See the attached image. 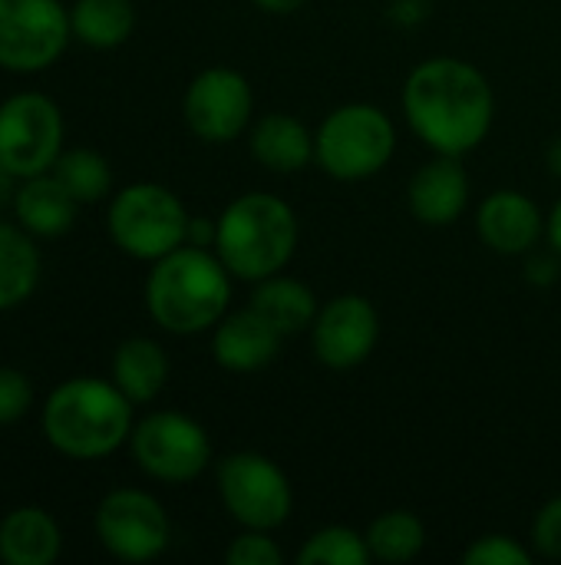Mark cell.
I'll return each mask as SVG.
<instances>
[{"label": "cell", "mask_w": 561, "mask_h": 565, "mask_svg": "<svg viewBox=\"0 0 561 565\" xmlns=\"http://www.w3.org/2000/svg\"><path fill=\"white\" fill-rule=\"evenodd\" d=\"M403 116L410 132L443 156H466L486 142L496 93L479 66L460 56H430L407 73Z\"/></svg>", "instance_id": "cell-1"}, {"label": "cell", "mask_w": 561, "mask_h": 565, "mask_svg": "<svg viewBox=\"0 0 561 565\" xmlns=\"http://www.w3.org/2000/svg\"><path fill=\"white\" fill-rule=\"evenodd\" d=\"M231 281V271L212 248L182 245L152 262L145 278L149 318L175 338L205 334L228 315Z\"/></svg>", "instance_id": "cell-2"}, {"label": "cell", "mask_w": 561, "mask_h": 565, "mask_svg": "<svg viewBox=\"0 0 561 565\" xmlns=\"http://www.w3.org/2000/svg\"><path fill=\"white\" fill-rule=\"evenodd\" d=\"M132 407L112 377H69L43 404V437L69 460H103L129 444Z\"/></svg>", "instance_id": "cell-3"}, {"label": "cell", "mask_w": 561, "mask_h": 565, "mask_svg": "<svg viewBox=\"0 0 561 565\" xmlns=\"http://www.w3.org/2000/svg\"><path fill=\"white\" fill-rule=\"evenodd\" d=\"M298 212L271 192H245L218 215L215 255L235 281H265L284 271L298 252Z\"/></svg>", "instance_id": "cell-4"}, {"label": "cell", "mask_w": 561, "mask_h": 565, "mask_svg": "<svg viewBox=\"0 0 561 565\" xmlns=\"http://www.w3.org/2000/svg\"><path fill=\"white\" fill-rule=\"evenodd\" d=\"M397 152V126L374 103H344L314 129V162L337 182L380 175Z\"/></svg>", "instance_id": "cell-5"}, {"label": "cell", "mask_w": 561, "mask_h": 565, "mask_svg": "<svg viewBox=\"0 0 561 565\" xmlns=\"http://www.w3.org/2000/svg\"><path fill=\"white\" fill-rule=\"evenodd\" d=\"M188 209L159 182H132L109 202L106 228L112 245L136 262H159L188 238Z\"/></svg>", "instance_id": "cell-6"}, {"label": "cell", "mask_w": 561, "mask_h": 565, "mask_svg": "<svg viewBox=\"0 0 561 565\" xmlns=\"http://www.w3.org/2000/svg\"><path fill=\"white\" fill-rule=\"evenodd\" d=\"M215 483L225 513L241 530L274 533L294 510V487L288 473L258 450H238L218 460Z\"/></svg>", "instance_id": "cell-7"}, {"label": "cell", "mask_w": 561, "mask_h": 565, "mask_svg": "<svg viewBox=\"0 0 561 565\" xmlns=\"http://www.w3.org/2000/svg\"><path fill=\"white\" fill-rule=\"evenodd\" d=\"M136 467L159 483H192L212 467L208 430L179 411H155L129 434Z\"/></svg>", "instance_id": "cell-8"}, {"label": "cell", "mask_w": 561, "mask_h": 565, "mask_svg": "<svg viewBox=\"0 0 561 565\" xmlns=\"http://www.w3.org/2000/svg\"><path fill=\"white\" fill-rule=\"evenodd\" d=\"M63 152V113L43 93H13L0 103V162L13 179L43 175Z\"/></svg>", "instance_id": "cell-9"}, {"label": "cell", "mask_w": 561, "mask_h": 565, "mask_svg": "<svg viewBox=\"0 0 561 565\" xmlns=\"http://www.w3.org/2000/svg\"><path fill=\"white\" fill-rule=\"evenodd\" d=\"M69 10L60 0H0V70L40 73L69 46Z\"/></svg>", "instance_id": "cell-10"}, {"label": "cell", "mask_w": 561, "mask_h": 565, "mask_svg": "<svg viewBox=\"0 0 561 565\" xmlns=\"http://www.w3.org/2000/svg\"><path fill=\"white\" fill-rule=\"evenodd\" d=\"M96 540L122 563H149L169 550L172 523L165 507L145 490H112L96 507Z\"/></svg>", "instance_id": "cell-11"}, {"label": "cell", "mask_w": 561, "mask_h": 565, "mask_svg": "<svg viewBox=\"0 0 561 565\" xmlns=\"http://www.w3.org/2000/svg\"><path fill=\"white\" fill-rule=\"evenodd\" d=\"M182 116L195 139L225 146L235 142L245 129H251L255 93L245 73L231 66L202 70L182 96Z\"/></svg>", "instance_id": "cell-12"}, {"label": "cell", "mask_w": 561, "mask_h": 565, "mask_svg": "<svg viewBox=\"0 0 561 565\" xmlns=\"http://www.w3.org/2000/svg\"><path fill=\"white\" fill-rule=\"evenodd\" d=\"M311 351L327 371H354L370 361L380 341V315L364 295H337L321 305L311 324Z\"/></svg>", "instance_id": "cell-13"}, {"label": "cell", "mask_w": 561, "mask_h": 565, "mask_svg": "<svg viewBox=\"0 0 561 565\" xmlns=\"http://www.w3.org/2000/svg\"><path fill=\"white\" fill-rule=\"evenodd\" d=\"M476 232L489 252L503 258H519L546 238V215L526 192L496 189L479 202Z\"/></svg>", "instance_id": "cell-14"}, {"label": "cell", "mask_w": 561, "mask_h": 565, "mask_svg": "<svg viewBox=\"0 0 561 565\" xmlns=\"http://www.w3.org/2000/svg\"><path fill=\"white\" fill-rule=\"evenodd\" d=\"M284 341L288 338L248 305L241 311H228L212 328V358L228 374H258L278 361Z\"/></svg>", "instance_id": "cell-15"}, {"label": "cell", "mask_w": 561, "mask_h": 565, "mask_svg": "<svg viewBox=\"0 0 561 565\" xmlns=\"http://www.w3.org/2000/svg\"><path fill=\"white\" fill-rule=\"evenodd\" d=\"M407 205L410 215L427 228H446L460 222L470 205V172L463 156L436 152L430 162H423L407 185Z\"/></svg>", "instance_id": "cell-16"}, {"label": "cell", "mask_w": 561, "mask_h": 565, "mask_svg": "<svg viewBox=\"0 0 561 565\" xmlns=\"http://www.w3.org/2000/svg\"><path fill=\"white\" fill-rule=\"evenodd\" d=\"M248 149L261 169L294 175L314 162V132L291 113H265L251 122Z\"/></svg>", "instance_id": "cell-17"}, {"label": "cell", "mask_w": 561, "mask_h": 565, "mask_svg": "<svg viewBox=\"0 0 561 565\" xmlns=\"http://www.w3.org/2000/svg\"><path fill=\"white\" fill-rule=\"evenodd\" d=\"M17 225H23L33 238H60L73 228L79 202L63 189L53 172L20 179L13 192Z\"/></svg>", "instance_id": "cell-18"}, {"label": "cell", "mask_w": 561, "mask_h": 565, "mask_svg": "<svg viewBox=\"0 0 561 565\" xmlns=\"http://www.w3.org/2000/svg\"><path fill=\"white\" fill-rule=\"evenodd\" d=\"M60 550V526L43 507H17L0 520V559L7 565H53Z\"/></svg>", "instance_id": "cell-19"}, {"label": "cell", "mask_w": 561, "mask_h": 565, "mask_svg": "<svg viewBox=\"0 0 561 565\" xmlns=\"http://www.w3.org/2000/svg\"><path fill=\"white\" fill-rule=\"evenodd\" d=\"M248 305L258 315H265L284 338L308 334L317 311H321L317 295L304 281H298V278H291L284 271H278V275H271L265 281H255V291H251Z\"/></svg>", "instance_id": "cell-20"}, {"label": "cell", "mask_w": 561, "mask_h": 565, "mask_svg": "<svg viewBox=\"0 0 561 565\" xmlns=\"http://www.w3.org/2000/svg\"><path fill=\"white\" fill-rule=\"evenodd\" d=\"M169 381V358L152 338H129L112 354V384L132 404H152Z\"/></svg>", "instance_id": "cell-21"}, {"label": "cell", "mask_w": 561, "mask_h": 565, "mask_svg": "<svg viewBox=\"0 0 561 565\" xmlns=\"http://www.w3.org/2000/svg\"><path fill=\"white\" fill-rule=\"evenodd\" d=\"M40 285V248L23 225L0 222V311L20 308Z\"/></svg>", "instance_id": "cell-22"}, {"label": "cell", "mask_w": 561, "mask_h": 565, "mask_svg": "<svg viewBox=\"0 0 561 565\" xmlns=\"http://www.w3.org/2000/svg\"><path fill=\"white\" fill-rule=\"evenodd\" d=\"M73 40L89 50H116L136 30L132 0H76L69 10Z\"/></svg>", "instance_id": "cell-23"}, {"label": "cell", "mask_w": 561, "mask_h": 565, "mask_svg": "<svg viewBox=\"0 0 561 565\" xmlns=\"http://www.w3.org/2000/svg\"><path fill=\"white\" fill-rule=\"evenodd\" d=\"M370 559L387 565L413 563L427 550V523L413 510H387L367 526Z\"/></svg>", "instance_id": "cell-24"}, {"label": "cell", "mask_w": 561, "mask_h": 565, "mask_svg": "<svg viewBox=\"0 0 561 565\" xmlns=\"http://www.w3.org/2000/svg\"><path fill=\"white\" fill-rule=\"evenodd\" d=\"M50 172L79 205H93L112 192V169L96 149H63Z\"/></svg>", "instance_id": "cell-25"}, {"label": "cell", "mask_w": 561, "mask_h": 565, "mask_svg": "<svg viewBox=\"0 0 561 565\" xmlns=\"http://www.w3.org/2000/svg\"><path fill=\"white\" fill-rule=\"evenodd\" d=\"M301 565H367L370 546L367 536L350 526H324L311 533L298 553Z\"/></svg>", "instance_id": "cell-26"}, {"label": "cell", "mask_w": 561, "mask_h": 565, "mask_svg": "<svg viewBox=\"0 0 561 565\" xmlns=\"http://www.w3.org/2000/svg\"><path fill=\"white\" fill-rule=\"evenodd\" d=\"M466 565H529L532 563V550L522 546L516 536L509 533H486L476 536L466 553H463Z\"/></svg>", "instance_id": "cell-27"}, {"label": "cell", "mask_w": 561, "mask_h": 565, "mask_svg": "<svg viewBox=\"0 0 561 565\" xmlns=\"http://www.w3.org/2000/svg\"><path fill=\"white\" fill-rule=\"evenodd\" d=\"M225 563L228 565H281L284 553L278 546V540H271L268 530H241L228 550H225Z\"/></svg>", "instance_id": "cell-28"}, {"label": "cell", "mask_w": 561, "mask_h": 565, "mask_svg": "<svg viewBox=\"0 0 561 565\" xmlns=\"http://www.w3.org/2000/svg\"><path fill=\"white\" fill-rule=\"evenodd\" d=\"M33 407V384L13 367H0V427L17 424Z\"/></svg>", "instance_id": "cell-29"}, {"label": "cell", "mask_w": 561, "mask_h": 565, "mask_svg": "<svg viewBox=\"0 0 561 565\" xmlns=\"http://www.w3.org/2000/svg\"><path fill=\"white\" fill-rule=\"evenodd\" d=\"M532 550L561 563V493L552 497L532 520Z\"/></svg>", "instance_id": "cell-30"}, {"label": "cell", "mask_w": 561, "mask_h": 565, "mask_svg": "<svg viewBox=\"0 0 561 565\" xmlns=\"http://www.w3.org/2000/svg\"><path fill=\"white\" fill-rule=\"evenodd\" d=\"M215 232H218V218H205V215H198V218H192V222H188V238H185V245L212 248V252H215Z\"/></svg>", "instance_id": "cell-31"}, {"label": "cell", "mask_w": 561, "mask_h": 565, "mask_svg": "<svg viewBox=\"0 0 561 565\" xmlns=\"http://www.w3.org/2000/svg\"><path fill=\"white\" fill-rule=\"evenodd\" d=\"M555 252L552 255H532V262H529V281L532 285H552L555 278H559V265H555Z\"/></svg>", "instance_id": "cell-32"}, {"label": "cell", "mask_w": 561, "mask_h": 565, "mask_svg": "<svg viewBox=\"0 0 561 565\" xmlns=\"http://www.w3.org/2000/svg\"><path fill=\"white\" fill-rule=\"evenodd\" d=\"M255 10L261 13H271V17H288V13H298L308 0H248Z\"/></svg>", "instance_id": "cell-33"}, {"label": "cell", "mask_w": 561, "mask_h": 565, "mask_svg": "<svg viewBox=\"0 0 561 565\" xmlns=\"http://www.w3.org/2000/svg\"><path fill=\"white\" fill-rule=\"evenodd\" d=\"M546 242L561 258V199L552 205V212L546 215Z\"/></svg>", "instance_id": "cell-34"}, {"label": "cell", "mask_w": 561, "mask_h": 565, "mask_svg": "<svg viewBox=\"0 0 561 565\" xmlns=\"http://www.w3.org/2000/svg\"><path fill=\"white\" fill-rule=\"evenodd\" d=\"M546 166H549V172L561 179V136H555L552 142H549V149H546Z\"/></svg>", "instance_id": "cell-35"}, {"label": "cell", "mask_w": 561, "mask_h": 565, "mask_svg": "<svg viewBox=\"0 0 561 565\" xmlns=\"http://www.w3.org/2000/svg\"><path fill=\"white\" fill-rule=\"evenodd\" d=\"M13 182H17V179H13V175L3 169V162H0V205H3V202H10V195H13Z\"/></svg>", "instance_id": "cell-36"}]
</instances>
